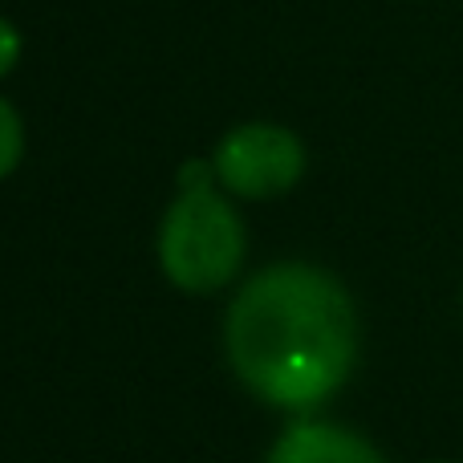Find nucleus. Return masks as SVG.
I'll return each mask as SVG.
<instances>
[{"mask_svg": "<svg viewBox=\"0 0 463 463\" xmlns=\"http://www.w3.org/2000/svg\"><path fill=\"white\" fill-rule=\"evenodd\" d=\"M264 463H386V456L354 427L301 415L277 435Z\"/></svg>", "mask_w": 463, "mask_h": 463, "instance_id": "obj_4", "label": "nucleus"}, {"mask_svg": "<svg viewBox=\"0 0 463 463\" xmlns=\"http://www.w3.org/2000/svg\"><path fill=\"white\" fill-rule=\"evenodd\" d=\"M21 57H24V37H21V29H16L8 16H0V81H5L8 73L21 65Z\"/></svg>", "mask_w": 463, "mask_h": 463, "instance_id": "obj_6", "label": "nucleus"}, {"mask_svg": "<svg viewBox=\"0 0 463 463\" xmlns=\"http://www.w3.org/2000/svg\"><path fill=\"white\" fill-rule=\"evenodd\" d=\"M305 163H309L305 143L280 122H240L212 151L216 184L232 200L252 203L293 192L305 175Z\"/></svg>", "mask_w": 463, "mask_h": 463, "instance_id": "obj_3", "label": "nucleus"}, {"mask_svg": "<svg viewBox=\"0 0 463 463\" xmlns=\"http://www.w3.org/2000/svg\"><path fill=\"white\" fill-rule=\"evenodd\" d=\"M427 463H456V459H427Z\"/></svg>", "mask_w": 463, "mask_h": 463, "instance_id": "obj_7", "label": "nucleus"}, {"mask_svg": "<svg viewBox=\"0 0 463 463\" xmlns=\"http://www.w3.org/2000/svg\"><path fill=\"white\" fill-rule=\"evenodd\" d=\"M24 118L5 94H0V184L8 175H16V167L24 163Z\"/></svg>", "mask_w": 463, "mask_h": 463, "instance_id": "obj_5", "label": "nucleus"}, {"mask_svg": "<svg viewBox=\"0 0 463 463\" xmlns=\"http://www.w3.org/2000/svg\"><path fill=\"white\" fill-rule=\"evenodd\" d=\"M224 354L252 399L288 415H309L334 399L358 366V305L321 264H264L232 297Z\"/></svg>", "mask_w": 463, "mask_h": 463, "instance_id": "obj_1", "label": "nucleus"}, {"mask_svg": "<svg viewBox=\"0 0 463 463\" xmlns=\"http://www.w3.org/2000/svg\"><path fill=\"white\" fill-rule=\"evenodd\" d=\"M155 252H159L163 277L179 293H220L240 277L248 260L244 216L220 184L200 187V192H175V200L163 212Z\"/></svg>", "mask_w": 463, "mask_h": 463, "instance_id": "obj_2", "label": "nucleus"}]
</instances>
